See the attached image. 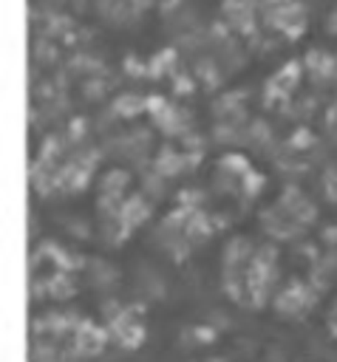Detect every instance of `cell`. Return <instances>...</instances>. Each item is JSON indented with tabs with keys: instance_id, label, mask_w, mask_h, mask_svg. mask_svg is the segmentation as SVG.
<instances>
[{
	"instance_id": "3957f363",
	"label": "cell",
	"mask_w": 337,
	"mask_h": 362,
	"mask_svg": "<svg viewBox=\"0 0 337 362\" xmlns=\"http://www.w3.org/2000/svg\"><path fill=\"white\" fill-rule=\"evenodd\" d=\"M96 3H99V14L110 25H125V23L142 17L144 8L150 6V0H96Z\"/></svg>"
},
{
	"instance_id": "7a4b0ae2",
	"label": "cell",
	"mask_w": 337,
	"mask_h": 362,
	"mask_svg": "<svg viewBox=\"0 0 337 362\" xmlns=\"http://www.w3.org/2000/svg\"><path fill=\"white\" fill-rule=\"evenodd\" d=\"M275 272V252L252 238H235L224 252V286L232 297L258 300Z\"/></svg>"
},
{
	"instance_id": "6da1fadb",
	"label": "cell",
	"mask_w": 337,
	"mask_h": 362,
	"mask_svg": "<svg viewBox=\"0 0 337 362\" xmlns=\"http://www.w3.org/2000/svg\"><path fill=\"white\" fill-rule=\"evenodd\" d=\"M218 14L241 42L258 51L289 48L309 28L306 0H221Z\"/></svg>"
}]
</instances>
